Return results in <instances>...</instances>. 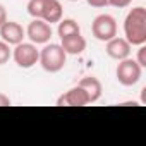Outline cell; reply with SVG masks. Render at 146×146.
<instances>
[{
  "label": "cell",
  "instance_id": "cell-20",
  "mask_svg": "<svg viewBox=\"0 0 146 146\" xmlns=\"http://www.w3.org/2000/svg\"><path fill=\"white\" fill-rule=\"evenodd\" d=\"M5 21H7V11H5V7L2 4H0V26H2Z\"/></svg>",
  "mask_w": 146,
  "mask_h": 146
},
{
  "label": "cell",
  "instance_id": "cell-14",
  "mask_svg": "<svg viewBox=\"0 0 146 146\" xmlns=\"http://www.w3.org/2000/svg\"><path fill=\"white\" fill-rule=\"evenodd\" d=\"M43 5H45V0H29L28 2V14L33 19H41Z\"/></svg>",
  "mask_w": 146,
  "mask_h": 146
},
{
  "label": "cell",
  "instance_id": "cell-21",
  "mask_svg": "<svg viewBox=\"0 0 146 146\" xmlns=\"http://www.w3.org/2000/svg\"><path fill=\"white\" fill-rule=\"evenodd\" d=\"M69 2H79V0H69Z\"/></svg>",
  "mask_w": 146,
  "mask_h": 146
},
{
  "label": "cell",
  "instance_id": "cell-7",
  "mask_svg": "<svg viewBox=\"0 0 146 146\" xmlns=\"http://www.w3.org/2000/svg\"><path fill=\"white\" fill-rule=\"evenodd\" d=\"M88 103H90V96L86 95V91L81 86L70 88L69 91L60 95L58 100H57L58 107H84Z\"/></svg>",
  "mask_w": 146,
  "mask_h": 146
},
{
  "label": "cell",
  "instance_id": "cell-4",
  "mask_svg": "<svg viewBox=\"0 0 146 146\" xmlns=\"http://www.w3.org/2000/svg\"><path fill=\"white\" fill-rule=\"evenodd\" d=\"M91 33L98 41H108L117 36V21L110 14H100L91 24Z\"/></svg>",
  "mask_w": 146,
  "mask_h": 146
},
{
  "label": "cell",
  "instance_id": "cell-15",
  "mask_svg": "<svg viewBox=\"0 0 146 146\" xmlns=\"http://www.w3.org/2000/svg\"><path fill=\"white\" fill-rule=\"evenodd\" d=\"M12 52H11V45H7L5 41H0V65H4L9 62Z\"/></svg>",
  "mask_w": 146,
  "mask_h": 146
},
{
  "label": "cell",
  "instance_id": "cell-9",
  "mask_svg": "<svg viewBox=\"0 0 146 146\" xmlns=\"http://www.w3.org/2000/svg\"><path fill=\"white\" fill-rule=\"evenodd\" d=\"M107 53L113 60H124L131 55V43L125 38L113 36L112 40L107 41Z\"/></svg>",
  "mask_w": 146,
  "mask_h": 146
},
{
  "label": "cell",
  "instance_id": "cell-3",
  "mask_svg": "<svg viewBox=\"0 0 146 146\" xmlns=\"http://www.w3.org/2000/svg\"><path fill=\"white\" fill-rule=\"evenodd\" d=\"M141 74H143V67L134 60V58H124V60H119V65H117V70H115V76H117V81L122 84V86H134L137 84V81L141 79Z\"/></svg>",
  "mask_w": 146,
  "mask_h": 146
},
{
  "label": "cell",
  "instance_id": "cell-17",
  "mask_svg": "<svg viewBox=\"0 0 146 146\" xmlns=\"http://www.w3.org/2000/svg\"><path fill=\"white\" fill-rule=\"evenodd\" d=\"M131 4H132V0H108V5H112V7H117V9L129 7Z\"/></svg>",
  "mask_w": 146,
  "mask_h": 146
},
{
  "label": "cell",
  "instance_id": "cell-12",
  "mask_svg": "<svg viewBox=\"0 0 146 146\" xmlns=\"http://www.w3.org/2000/svg\"><path fill=\"white\" fill-rule=\"evenodd\" d=\"M62 14H64V9H62V4L58 2V0H45L43 14H41L43 21H46L48 24L58 23L62 19Z\"/></svg>",
  "mask_w": 146,
  "mask_h": 146
},
{
  "label": "cell",
  "instance_id": "cell-5",
  "mask_svg": "<svg viewBox=\"0 0 146 146\" xmlns=\"http://www.w3.org/2000/svg\"><path fill=\"white\" fill-rule=\"evenodd\" d=\"M12 58L14 62L23 67V69H31L35 64H38V58H40V50L36 48L35 43H17L14 52H12Z\"/></svg>",
  "mask_w": 146,
  "mask_h": 146
},
{
  "label": "cell",
  "instance_id": "cell-13",
  "mask_svg": "<svg viewBox=\"0 0 146 146\" xmlns=\"http://www.w3.org/2000/svg\"><path fill=\"white\" fill-rule=\"evenodd\" d=\"M57 33H58L60 38H65V36H70V35L81 33V28H79L78 21H74V19H60L58 21Z\"/></svg>",
  "mask_w": 146,
  "mask_h": 146
},
{
  "label": "cell",
  "instance_id": "cell-11",
  "mask_svg": "<svg viewBox=\"0 0 146 146\" xmlns=\"http://www.w3.org/2000/svg\"><path fill=\"white\" fill-rule=\"evenodd\" d=\"M78 86H81V88L86 91V95L90 96V103L98 102L100 96H102V93H103V86H102V83H100L95 76H86V78H83Z\"/></svg>",
  "mask_w": 146,
  "mask_h": 146
},
{
  "label": "cell",
  "instance_id": "cell-1",
  "mask_svg": "<svg viewBox=\"0 0 146 146\" xmlns=\"http://www.w3.org/2000/svg\"><path fill=\"white\" fill-rule=\"evenodd\" d=\"M124 35L131 46H139L146 43V9L134 7L129 11L124 21Z\"/></svg>",
  "mask_w": 146,
  "mask_h": 146
},
{
  "label": "cell",
  "instance_id": "cell-19",
  "mask_svg": "<svg viewBox=\"0 0 146 146\" xmlns=\"http://www.w3.org/2000/svg\"><path fill=\"white\" fill-rule=\"evenodd\" d=\"M11 105V98L4 93H0V107H9Z\"/></svg>",
  "mask_w": 146,
  "mask_h": 146
},
{
  "label": "cell",
  "instance_id": "cell-2",
  "mask_svg": "<svg viewBox=\"0 0 146 146\" xmlns=\"http://www.w3.org/2000/svg\"><path fill=\"white\" fill-rule=\"evenodd\" d=\"M67 60V53L64 52V48L57 43H45V46L40 50V65L43 67V70L55 74V72L62 70Z\"/></svg>",
  "mask_w": 146,
  "mask_h": 146
},
{
  "label": "cell",
  "instance_id": "cell-8",
  "mask_svg": "<svg viewBox=\"0 0 146 146\" xmlns=\"http://www.w3.org/2000/svg\"><path fill=\"white\" fill-rule=\"evenodd\" d=\"M0 36H2V41H5L7 45H17L24 40L26 31L23 29V26L16 21H5L2 26H0Z\"/></svg>",
  "mask_w": 146,
  "mask_h": 146
},
{
  "label": "cell",
  "instance_id": "cell-16",
  "mask_svg": "<svg viewBox=\"0 0 146 146\" xmlns=\"http://www.w3.org/2000/svg\"><path fill=\"white\" fill-rule=\"evenodd\" d=\"M136 62H137L141 67H146V46H144V45H139V50H137Z\"/></svg>",
  "mask_w": 146,
  "mask_h": 146
},
{
  "label": "cell",
  "instance_id": "cell-10",
  "mask_svg": "<svg viewBox=\"0 0 146 146\" xmlns=\"http://www.w3.org/2000/svg\"><path fill=\"white\" fill-rule=\"evenodd\" d=\"M60 41H62L60 46L64 48V52L67 55H81L86 50V40H84V36H81V33L60 38Z\"/></svg>",
  "mask_w": 146,
  "mask_h": 146
},
{
  "label": "cell",
  "instance_id": "cell-6",
  "mask_svg": "<svg viewBox=\"0 0 146 146\" xmlns=\"http://www.w3.org/2000/svg\"><path fill=\"white\" fill-rule=\"evenodd\" d=\"M26 36L35 45H45L52 38V26L43 19H33L26 29Z\"/></svg>",
  "mask_w": 146,
  "mask_h": 146
},
{
  "label": "cell",
  "instance_id": "cell-18",
  "mask_svg": "<svg viewBox=\"0 0 146 146\" xmlns=\"http://www.w3.org/2000/svg\"><path fill=\"white\" fill-rule=\"evenodd\" d=\"M86 2L95 9H103V7L108 5V0H86Z\"/></svg>",
  "mask_w": 146,
  "mask_h": 146
}]
</instances>
